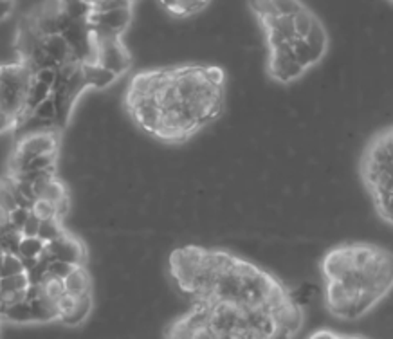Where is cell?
Wrapping results in <instances>:
<instances>
[{
    "mask_svg": "<svg viewBox=\"0 0 393 339\" xmlns=\"http://www.w3.org/2000/svg\"><path fill=\"white\" fill-rule=\"evenodd\" d=\"M33 72L25 63L0 65V110L17 120L20 124L25 120V96Z\"/></svg>",
    "mask_w": 393,
    "mask_h": 339,
    "instance_id": "cell-1",
    "label": "cell"
},
{
    "mask_svg": "<svg viewBox=\"0 0 393 339\" xmlns=\"http://www.w3.org/2000/svg\"><path fill=\"white\" fill-rule=\"evenodd\" d=\"M58 134L56 130H39L31 132L20 139L13 155L10 159V173H17L24 163L33 155L58 152Z\"/></svg>",
    "mask_w": 393,
    "mask_h": 339,
    "instance_id": "cell-2",
    "label": "cell"
},
{
    "mask_svg": "<svg viewBox=\"0 0 393 339\" xmlns=\"http://www.w3.org/2000/svg\"><path fill=\"white\" fill-rule=\"evenodd\" d=\"M267 71H269V76L278 83H293L305 74V69L294 58L290 42L269 51Z\"/></svg>",
    "mask_w": 393,
    "mask_h": 339,
    "instance_id": "cell-3",
    "label": "cell"
},
{
    "mask_svg": "<svg viewBox=\"0 0 393 339\" xmlns=\"http://www.w3.org/2000/svg\"><path fill=\"white\" fill-rule=\"evenodd\" d=\"M43 254H47L51 260H62V262L71 263L74 267H81L87 263L85 244L69 231H63L58 239L45 244Z\"/></svg>",
    "mask_w": 393,
    "mask_h": 339,
    "instance_id": "cell-4",
    "label": "cell"
},
{
    "mask_svg": "<svg viewBox=\"0 0 393 339\" xmlns=\"http://www.w3.org/2000/svg\"><path fill=\"white\" fill-rule=\"evenodd\" d=\"M96 63L114 72L116 76H123L132 65V56L123 45L121 39L110 40V42L96 43Z\"/></svg>",
    "mask_w": 393,
    "mask_h": 339,
    "instance_id": "cell-5",
    "label": "cell"
},
{
    "mask_svg": "<svg viewBox=\"0 0 393 339\" xmlns=\"http://www.w3.org/2000/svg\"><path fill=\"white\" fill-rule=\"evenodd\" d=\"M42 49L56 69L62 67L63 63H67L69 60H74L71 53V47H69L67 40L63 39V34H49V36H43Z\"/></svg>",
    "mask_w": 393,
    "mask_h": 339,
    "instance_id": "cell-6",
    "label": "cell"
},
{
    "mask_svg": "<svg viewBox=\"0 0 393 339\" xmlns=\"http://www.w3.org/2000/svg\"><path fill=\"white\" fill-rule=\"evenodd\" d=\"M92 307H94V300H92V294H87V296H80L74 300L72 307L67 312H63L58 321L62 323L63 327H69V329H76L81 327L89 320L90 312H92Z\"/></svg>",
    "mask_w": 393,
    "mask_h": 339,
    "instance_id": "cell-7",
    "label": "cell"
},
{
    "mask_svg": "<svg viewBox=\"0 0 393 339\" xmlns=\"http://www.w3.org/2000/svg\"><path fill=\"white\" fill-rule=\"evenodd\" d=\"M81 72H83V80H85L87 89H94V91H103L112 83H116L119 76L109 69L101 67L100 63H81Z\"/></svg>",
    "mask_w": 393,
    "mask_h": 339,
    "instance_id": "cell-8",
    "label": "cell"
},
{
    "mask_svg": "<svg viewBox=\"0 0 393 339\" xmlns=\"http://www.w3.org/2000/svg\"><path fill=\"white\" fill-rule=\"evenodd\" d=\"M63 287H65V294L72 298L92 294V280H90V274L85 265L72 269L71 274L63 280Z\"/></svg>",
    "mask_w": 393,
    "mask_h": 339,
    "instance_id": "cell-9",
    "label": "cell"
},
{
    "mask_svg": "<svg viewBox=\"0 0 393 339\" xmlns=\"http://www.w3.org/2000/svg\"><path fill=\"white\" fill-rule=\"evenodd\" d=\"M2 320L11 323V325H34L33 309H31V301L24 300L14 303V305L6 307Z\"/></svg>",
    "mask_w": 393,
    "mask_h": 339,
    "instance_id": "cell-10",
    "label": "cell"
},
{
    "mask_svg": "<svg viewBox=\"0 0 393 339\" xmlns=\"http://www.w3.org/2000/svg\"><path fill=\"white\" fill-rule=\"evenodd\" d=\"M305 42L308 43V47L312 49L314 56L317 58V62H321V58L325 56V53H327L328 49V34H327V29L323 28V24L319 22V20H314L312 28H310V31L307 33V36H305Z\"/></svg>",
    "mask_w": 393,
    "mask_h": 339,
    "instance_id": "cell-11",
    "label": "cell"
},
{
    "mask_svg": "<svg viewBox=\"0 0 393 339\" xmlns=\"http://www.w3.org/2000/svg\"><path fill=\"white\" fill-rule=\"evenodd\" d=\"M52 89L45 83L39 82V80H31L29 83V89H28V96H25V118L31 114V110L34 109L36 105H40L43 100H47L49 96H51Z\"/></svg>",
    "mask_w": 393,
    "mask_h": 339,
    "instance_id": "cell-12",
    "label": "cell"
},
{
    "mask_svg": "<svg viewBox=\"0 0 393 339\" xmlns=\"http://www.w3.org/2000/svg\"><path fill=\"white\" fill-rule=\"evenodd\" d=\"M29 278L28 272H19L13 276L0 278V296H11V294H19V292H25L29 289Z\"/></svg>",
    "mask_w": 393,
    "mask_h": 339,
    "instance_id": "cell-13",
    "label": "cell"
},
{
    "mask_svg": "<svg viewBox=\"0 0 393 339\" xmlns=\"http://www.w3.org/2000/svg\"><path fill=\"white\" fill-rule=\"evenodd\" d=\"M58 164V152L52 153H42V155H33L29 157L24 163V166L20 168L19 172H43V170H51V168H56ZM13 175V173H10Z\"/></svg>",
    "mask_w": 393,
    "mask_h": 339,
    "instance_id": "cell-14",
    "label": "cell"
},
{
    "mask_svg": "<svg viewBox=\"0 0 393 339\" xmlns=\"http://www.w3.org/2000/svg\"><path fill=\"white\" fill-rule=\"evenodd\" d=\"M290 45H293V53L294 58H296V62H298L305 71L316 65L317 58L314 56L312 49L308 47V43L305 42L304 39H298V36H296V39L290 42Z\"/></svg>",
    "mask_w": 393,
    "mask_h": 339,
    "instance_id": "cell-15",
    "label": "cell"
},
{
    "mask_svg": "<svg viewBox=\"0 0 393 339\" xmlns=\"http://www.w3.org/2000/svg\"><path fill=\"white\" fill-rule=\"evenodd\" d=\"M29 116H31L34 121H40V123L43 124H54V121H56V105H54V100L49 96L47 100H43L40 105L34 107ZM54 127H56V124H54Z\"/></svg>",
    "mask_w": 393,
    "mask_h": 339,
    "instance_id": "cell-16",
    "label": "cell"
},
{
    "mask_svg": "<svg viewBox=\"0 0 393 339\" xmlns=\"http://www.w3.org/2000/svg\"><path fill=\"white\" fill-rule=\"evenodd\" d=\"M45 249V242L39 237H22L19 245L20 258H40Z\"/></svg>",
    "mask_w": 393,
    "mask_h": 339,
    "instance_id": "cell-17",
    "label": "cell"
},
{
    "mask_svg": "<svg viewBox=\"0 0 393 339\" xmlns=\"http://www.w3.org/2000/svg\"><path fill=\"white\" fill-rule=\"evenodd\" d=\"M316 19H317L316 14H314L310 10H307V8L304 6V8H301V10H299L298 13L293 17V24H294V31H296V36H298V39H305L308 31H310V28H312L314 20Z\"/></svg>",
    "mask_w": 393,
    "mask_h": 339,
    "instance_id": "cell-18",
    "label": "cell"
},
{
    "mask_svg": "<svg viewBox=\"0 0 393 339\" xmlns=\"http://www.w3.org/2000/svg\"><path fill=\"white\" fill-rule=\"evenodd\" d=\"M0 208L6 211H13L17 208V197H14V182L10 175L0 179Z\"/></svg>",
    "mask_w": 393,
    "mask_h": 339,
    "instance_id": "cell-19",
    "label": "cell"
},
{
    "mask_svg": "<svg viewBox=\"0 0 393 339\" xmlns=\"http://www.w3.org/2000/svg\"><path fill=\"white\" fill-rule=\"evenodd\" d=\"M63 224L60 219H47L40 222L39 230V239H42L45 244L52 242L54 239H58L60 234L63 233Z\"/></svg>",
    "mask_w": 393,
    "mask_h": 339,
    "instance_id": "cell-20",
    "label": "cell"
},
{
    "mask_svg": "<svg viewBox=\"0 0 393 339\" xmlns=\"http://www.w3.org/2000/svg\"><path fill=\"white\" fill-rule=\"evenodd\" d=\"M209 4V0H180L177 10L173 11V17L177 19H188L191 14H197Z\"/></svg>",
    "mask_w": 393,
    "mask_h": 339,
    "instance_id": "cell-21",
    "label": "cell"
},
{
    "mask_svg": "<svg viewBox=\"0 0 393 339\" xmlns=\"http://www.w3.org/2000/svg\"><path fill=\"white\" fill-rule=\"evenodd\" d=\"M249 4V10L256 14L258 22L267 17H278V11H276L273 0H247Z\"/></svg>",
    "mask_w": 393,
    "mask_h": 339,
    "instance_id": "cell-22",
    "label": "cell"
},
{
    "mask_svg": "<svg viewBox=\"0 0 393 339\" xmlns=\"http://www.w3.org/2000/svg\"><path fill=\"white\" fill-rule=\"evenodd\" d=\"M19 272H25L19 254H4L2 265H0V278L13 276V274H19Z\"/></svg>",
    "mask_w": 393,
    "mask_h": 339,
    "instance_id": "cell-23",
    "label": "cell"
},
{
    "mask_svg": "<svg viewBox=\"0 0 393 339\" xmlns=\"http://www.w3.org/2000/svg\"><path fill=\"white\" fill-rule=\"evenodd\" d=\"M34 215L39 217L40 220H47V219H58L56 213V204H52L49 201H43V199H36L31 208Z\"/></svg>",
    "mask_w": 393,
    "mask_h": 339,
    "instance_id": "cell-24",
    "label": "cell"
},
{
    "mask_svg": "<svg viewBox=\"0 0 393 339\" xmlns=\"http://www.w3.org/2000/svg\"><path fill=\"white\" fill-rule=\"evenodd\" d=\"M273 4H275L276 11L282 17H294L304 8V4L299 0H273Z\"/></svg>",
    "mask_w": 393,
    "mask_h": 339,
    "instance_id": "cell-25",
    "label": "cell"
},
{
    "mask_svg": "<svg viewBox=\"0 0 393 339\" xmlns=\"http://www.w3.org/2000/svg\"><path fill=\"white\" fill-rule=\"evenodd\" d=\"M72 269H74V265H71V263L62 262V260H51V262H49L47 271L51 278H56V280H65V278L71 274Z\"/></svg>",
    "mask_w": 393,
    "mask_h": 339,
    "instance_id": "cell-26",
    "label": "cell"
},
{
    "mask_svg": "<svg viewBox=\"0 0 393 339\" xmlns=\"http://www.w3.org/2000/svg\"><path fill=\"white\" fill-rule=\"evenodd\" d=\"M29 215H31V210H29V208H20V206H17V208L10 213L11 228L22 231V228H24L25 220L29 219Z\"/></svg>",
    "mask_w": 393,
    "mask_h": 339,
    "instance_id": "cell-27",
    "label": "cell"
},
{
    "mask_svg": "<svg viewBox=\"0 0 393 339\" xmlns=\"http://www.w3.org/2000/svg\"><path fill=\"white\" fill-rule=\"evenodd\" d=\"M40 222H42V220L34 215L33 211H31V215H29V219L25 220L24 228H22V231H20V233H22V237H39Z\"/></svg>",
    "mask_w": 393,
    "mask_h": 339,
    "instance_id": "cell-28",
    "label": "cell"
},
{
    "mask_svg": "<svg viewBox=\"0 0 393 339\" xmlns=\"http://www.w3.org/2000/svg\"><path fill=\"white\" fill-rule=\"evenodd\" d=\"M14 11V0H0V22L10 19Z\"/></svg>",
    "mask_w": 393,
    "mask_h": 339,
    "instance_id": "cell-29",
    "label": "cell"
},
{
    "mask_svg": "<svg viewBox=\"0 0 393 339\" xmlns=\"http://www.w3.org/2000/svg\"><path fill=\"white\" fill-rule=\"evenodd\" d=\"M14 127H17V120L0 110V134H4V132L14 129Z\"/></svg>",
    "mask_w": 393,
    "mask_h": 339,
    "instance_id": "cell-30",
    "label": "cell"
},
{
    "mask_svg": "<svg viewBox=\"0 0 393 339\" xmlns=\"http://www.w3.org/2000/svg\"><path fill=\"white\" fill-rule=\"evenodd\" d=\"M308 339H339V334L332 332V330H317Z\"/></svg>",
    "mask_w": 393,
    "mask_h": 339,
    "instance_id": "cell-31",
    "label": "cell"
},
{
    "mask_svg": "<svg viewBox=\"0 0 393 339\" xmlns=\"http://www.w3.org/2000/svg\"><path fill=\"white\" fill-rule=\"evenodd\" d=\"M10 211H6L0 208V231H4L10 228Z\"/></svg>",
    "mask_w": 393,
    "mask_h": 339,
    "instance_id": "cell-32",
    "label": "cell"
},
{
    "mask_svg": "<svg viewBox=\"0 0 393 339\" xmlns=\"http://www.w3.org/2000/svg\"><path fill=\"white\" fill-rule=\"evenodd\" d=\"M161 2V6L164 8L166 11H170V13H173V11L177 10V6H179L180 0H159Z\"/></svg>",
    "mask_w": 393,
    "mask_h": 339,
    "instance_id": "cell-33",
    "label": "cell"
},
{
    "mask_svg": "<svg viewBox=\"0 0 393 339\" xmlns=\"http://www.w3.org/2000/svg\"><path fill=\"white\" fill-rule=\"evenodd\" d=\"M90 6H92V10H96V8H100L103 2H107V0H89Z\"/></svg>",
    "mask_w": 393,
    "mask_h": 339,
    "instance_id": "cell-34",
    "label": "cell"
},
{
    "mask_svg": "<svg viewBox=\"0 0 393 339\" xmlns=\"http://www.w3.org/2000/svg\"><path fill=\"white\" fill-rule=\"evenodd\" d=\"M123 2H127L128 6H132V8H134V4H138L139 0H123Z\"/></svg>",
    "mask_w": 393,
    "mask_h": 339,
    "instance_id": "cell-35",
    "label": "cell"
},
{
    "mask_svg": "<svg viewBox=\"0 0 393 339\" xmlns=\"http://www.w3.org/2000/svg\"><path fill=\"white\" fill-rule=\"evenodd\" d=\"M339 339H361V338H350V336H339Z\"/></svg>",
    "mask_w": 393,
    "mask_h": 339,
    "instance_id": "cell-36",
    "label": "cell"
},
{
    "mask_svg": "<svg viewBox=\"0 0 393 339\" xmlns=\"http://www.w3.org/2000/svg\"><path fill=\"white\" fill-rule=\"evenodd\" d=\"M2 258H4V254L0 253V265H2Z\"/></svg>",
    "mask_w": 393,
    "mask_h": 339,
    "instance_id": "cell-37",
    "label": "cell"
}]
</instances>
